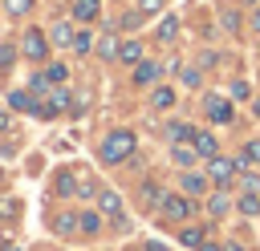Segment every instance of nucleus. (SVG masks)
I'll return each instance as SVG.
<instances>
[{
    "instance_id": "6ab92c4d",
    "label": "nucleus",
    "mask_w": 260,
    "mask_h": 251,
    "mask_svg": "<svg viewBox=\"0 0 260 251\" xmlns=\"http://www.w3.org/2000/svg\"><path fill=\"white\" fill-rule=\"evenodd\" d=\"M179 243H183V247H203V231H199V227H183V231H179Z\"/></svg>"
},
{
    "instance_id": "f03ea898",
    "label": "nucleus",
    "mask_w": 260,
    "mask_h": 251,
    "mask_svg": "<svg viewBox=\"0 0 260 251\" xmlns=\"http://www.w3.org/2000/svg\"><path fill=\"white\" fill-rule=\"evenodd\" d=\"M20 53H24L28 61H49V40H45V32H41V28H24Z\"/></svg>"
},
{
    "instance_id": "f3484780",
    "label": "nucleus",
    "mask_w": 260,
    "mask_h": 251,
    "mask_svg": "<svg viewBox=\"0 0 260 251\" xmlns=\"http://www.w3.org/2000/svg\"><path fill=\"white\" fill-rule=\"evenodd\" d=\"M236 211H240V215H248V219H252V215H260V198H256V190H244V194H240V202H236Z\"/></svg>"
},
{
    "instance_id": "412c9836",
    "label": "nucleus",
    "mask_w": 260,
    "mask_h": 251,
    "mask_svg": "<svg viewBox=\"0 0 260 251\" xmlns=\"http://www.w3.org/2000/svg\"><path fill=\"white\" fill-rule=\"evenodd\" d=\"M45 77H49V85H65V77H69V69H65L61 61H53V65L45 69Z\"/></svg>"
},
{
    "instance_id": "423d86ee",
    "label": "nucleus",
    "mask_w": 260,
    "mask_h": 251,
    "mask_svg": "<svg viewBox=\"0 0 260 251\" xmlns=\"http://www.w3.org/2000/svg\"><path fill=\"white\" fill-rule=\"evenodd\" d=\"M98 16H102V0H73V20L89 24V20H98Z\"/></svg>"
},
{
    "instance_id": "ddd939ff",
    "label": "nucleus",
    "mask_w": 260,
    "mask_h": 251,
    "mask_svg": "<svg viewBox=\"0 0 260 251\" xmlns=\"http://www.w3.org/2000/svg\"><path fill=\"white\" fill-rule=\"evenodd\" d=\"M191 146H195V154H199V158H215V154H219V146H215V138H211V134H195V142H191Z\"/></svg>"
},
{
    "instance_id": "20e7f679",
    "label": "nucleus",
    "mask_w": 260,
    "mask_h": 251,
    "mask_svg": "<svg viewBox=\"0 0 260 251\" xmlns=\"http://www.w3.org/2000/svg\"><path fill=\"white\" fill-rule=\"evenodd\" d=\"M203 109H207V117H211V121H219V126H228V121H232V101H228V97H219V93H211V97L203 101Z\"/></svg>"
},
{
    "instance_id": "79ce46f5",
    "label": "nucleus",
    "mask_w": 260,
    "mask_h": 251,
    "mask_svg": "<svg viewBox=\"0 0 260 251\" xmlns=\"http://www.w3.org/2000/svg\"><path fill=\"white\" fill-rule=\"evenodd\" d=\"M252 109H256V117H260V97H256V101H252Z\"/></svg>"
},
{
    "instance_id": "7ed1b4c3",
    "label": "nucleus",
    "mask_w": 260,
    "mask_h": 251,
    "mask_svg": "<svg viewBox=\"0 0 260 251\" xmlns=\"http://www.w3.org/2000/svg\"><path fill=\"white\" fill-rule=\"evenodd\" d=\"M236 170H240V166H236L232 158H219V154H215V158H207V178H211L219 190H223V186H232V174H236Z\"/></svg>"
},
{
    "instance_id": "6e6552de",
    "label": "nucleus",
    "mask_w": 260,
    "mask_h": 251,
    "mask_svg": "<svg viewBox=\"0 0 260 251\" xmlns=\"http://www.w3.org/2000/svg\"><path fill=\"white\" fill-rule=\"evenodd\" d=\"M171 158H175V166H183V170H191L195 166V146H187V142H175V150H171Z\"/></svg>"
},
{
    "instance_id": "4468645a",
    "label": "nucleus",
    "mask_w": 260,
    "mask_h": 251,
    "mask_svg": "<svg viewBox=\"0 0 260 251\" xmlns=\"http://www.w3.org/2000/svg\"><path fill=\"white\" fill-rule=\"evenodd\" d=\"M118 61H122V65H138V61H142V45H138V40H126V45L118 49Z\"/></svg>"
},
{
    "instance_id": "4c0bfd02",
    "label": "nucleus",
    "mask_w": 260,
    "mask_h": 251,
    "mask_svg": "<svg viewBox=\"0 0 260 251\" xmlns=\"http://www.w3.org/2000/svg\"><path fill=\"white\" fill-rule=\"evenodd\" d=\"M199 251H223V247H219V243H207V239H203V247H199Z\"/></svg>"
},
{
    "instance_id": "c9c22d12",
    "label": "nucleus",
    "mask_w": 260,
    "mask_h": 251,
    "mask_svg": "<svg viewBox=\"0 0 260 251\" xmlns=\"http://www.w3.org/2000/svg\"><path fill=\"white\" fill-rule=\"evenodd\" d=\"M0 211H4V215H16L20 206H16V198H4V202H0Z\"/></svg>"
},
{
    "instance_id": "473e14b6",
    "label": "nucleus",
    "mask_w": 260,
    "mask_h": 251,
    "mask_svg": "<svg viewBox=\"0 0 260 251\" xmlns=\"http://www.w3.org/2000/svg\"><path fill=\"white\" fill-rule=\"evenodd\" d=\"M162 4H167V0H138V12H142V16H146V12H158V8H162Z\"/></svg>"
},
{
    "instance_id": "f704fd0d",
    "label": "nucleus",
    "mask_w": 260,
    "mask_h": 251,
    "mask_svg": "<svg viewBox=\"0 0 260 251\" xmlns=\"http://www.w3.org/2000/svg\"><path fill=\"white\" fill-rule=\"evenodd\" d=\"M244 190H260V178L256 174H244Z\"/></svg>"
},
{
    "instance_id": "a878e982",
    "label": "nucleus",
    "mask_w": 260,
    "mask_h": 251,
    "mask_svg": "<svg viewBox=\"0 0 260 251\" xmlns=\"http://www.w3.org/2000/svg\"><path fill=\"white\" fill-rule=\"evenodd\" d=\"M16 61V45H0V73H8Z\"/></svg>"
},
{
    "instance_id": "4be33fe9",
    "label": "nucleus",
    "mask_w": 260,
    "mask_h": 251,
    "mask_svg": "<svg viewBox=\"0 0 260 251\" xmlns=\"http://www.w3.org/2000/svg\"><path fill=\"white\" fill-rule=\"evenodd\" d=\"M49 105L61 113V109L69 105V89H65V85H53V93H49Z\"/></svg>"
},
{
    "instance_id": "c85d7f7f",
    "label": "nucleus",
    "mask_w": 260,
    "mask_h": 251,
    "mask_svg": "<svg viewBox=\"0 0 260 251\" xmlns=\"http://www.w3.org/2000/svg\"><path fill=\"white\" fill-rule=\"evenodd\" d=\"M232 97H236V101H248V97H252L248 81H232Z\"/></svg>"
},
{
    "instance_id": "e433bc0d",
    "label": "nucleus",
    "mask_w": 260,
    "mask_h": 251,
    "mask_svg": "<svg viewBox=\"0 0 260 251\" xmlns=\"http://www.w3.org/2000/svg\"><path fill=\"white\" fill-rule=\"evenodd\" d=\"M4 130H12V117H8V109H0V134Z\"/></svg>"
},
{
    "instance_id": "ea45409f",
    "label": "nucleus",
    "mask_w": 260,
    "mask_h": 251,
    "mask_svg": "<svg viewBox=\"0 0 260 251\" xmlns=\"http://www.w3.org/2000/svg\"><path fill=\"white\" fill-rule=\"evenodd\" d=\"M223 251H244V247L240 243H223Z\"/></svg>"
},
{
    "instance_id": "39448f33",
    "label": "nucleus",
    "mask_w": 260,
    "mask_h": 251,
    "mask_svg": "<svg viewBox=\"0 0 260 251\" xmlns=\"http://www.w3.org/2000/svg\"><path fill=\"white\" fill-rule=\"evenodd\" d=\"M162 215H167V219H187V215H191V198L167 194V198H162Z\"/></svg>"
},
{
    "instance_id": "aec40b11",
    "label": "nucleus",
    "mask_w": 260,
    "mask_h": 251,
    "mask_svg": "<svg viewBox=\"0 0 260 251\" xmlns=\"http://www.w3.org/2000/svg\"><path fill=\"white\" fill-rule=\"evenodd\" d=\"M175 36H179V20H175V16H167V20L158 24V40H167V45H171Z\"/></svg>"
},
{
    "instance_id": "5701e85b",
    "label": "nucleus",
    "mask_w": 260,
    "mask_h": 251,
    "mask_svg": "<svg viewBox=\"0 0 260 251\" xmlns=\"http://www.w3.org/2000/svg\"><path fill=\"white\" fill-rule=\"evenodd\" d=\"M207 215H228V194H223V190H215V194L207 198Z\"/></svg>"
},
{
    "instance_id": "a19ab883",
    "label": "nucleus",
    "mask_w": 260,
    "mask_h": 251,
    "mask_svg": "<svg viewBox=\"0 0 260 251\" xmlns=\"http://www.w3.org/2000/svg\"><path fill=\"white\" fill-rule=\"evenodd\" d=\"M146 251H162V243H146Z\"/></svg>"
},
{
    "instance_id": "9d476101",
    "label": "nucleus",
    "mask_w": 260,
    "mask_h": 251,
    "mask_svg": "<svg viewBox=\"0 0 260 251\" xmlns=\"http://www.w3.org/2000/svg\"><path fill=\"white\" fill-rule=\"evenodd\" d=\"M98 211L114 219V215H122V198H118L114 190H98Z\"/></svg>"
},
{
    "instance_id": "f257e3e1",
    "label": "nucleus",
    "mask_w": 260,
    "mask_h": 251,
    "mask_svg": "<svg viewBox=\"0 0 260 251\" xmlns=\"http://www.w3.org/2000/svg\"><path fill=\"white\" fill-rule=\"evenodd\" d=\"M134 134L130 130H110L106 134V142H102V162L106 166H118V162H126L130 154H134Z\"/></svg>"
},
{
    "instance_id": "0eeeda50",
    "label": "nucleus",
    "mask_w": 260,
    "mask_h": 251,
    "mask_svg": "<svg viewBox=\"0 0 260 251\" xmlns=\"http://www.w3.org/2000/svg\"><path fill=\"white\" fill-rule=\"evenodd\" d=\"M73 36H77V32H73V24H69V20H57V24H53V32H49V40H53L57 49H73Z\"/></svg>"
},
{
    "instance_id": "a211bd4d",
    "label": "nucleus",
    "mask_w": 260,
    "mask_h": 251,
    "mask_svg": "<svg viewBox=\"0 0 260 251\" xmlns=\"http://www.w3.org/2000/svg\"><path fill=\"white\" fill-rule=\"evenodd\" d=\"M118 49H122V45H118V36H114V32H106V36L98 40V57H106V61H114V57H118Z\"/></svg>"
},
{
    "instance_id": "1a4fd4ad",
    "label": "nucleus",
    "mask_w": 260,
    "mask_h": 251,
    "mask_svg": "<svg viewBox=\"0 0 260 251\" xmlns=\"http://www.w3.org/2000/svg\"><path fill=\"white\" fill-rule=\"evenodd\" d=\"M179 182H183V194H203L211 178H207V174H195V170H187V174H183Z\"/></svg>"
},
{
    "instance_id": "2f4dec72",
    "label": "nucleus",
    "mask_w": 260,
    "mask_h": 251,
    "mask_svg": "<svg viewBox=\"0 0 260 251\" xmlns=\"http://www.w3.org/2000/svg\"><path fill=\"white\" fill-rule=\"evenodd\" d=\"M73 190H77V186H73V178H69V174H61V178H57V194H73Z\"/></svg>"
},
{
    "instance_id": "2eb2a0df",
    "label": "nucleus",
    "mask_w": 260,
    "mask_h": 251,
    "mask_svg": "<svg viewBox=\"0 0 260 251\" xmlns=\"http://www.w3.org/2000/svg\"><path fill=\"white\" fill-rule=\"evenodd\" d=\"M150 105H154V109H171V105H175V89H171V85H158V89L150 93Z\"/></svg>"
},
{
    "instance_id": "c756f323",
    "label": "nucleus",
    "mask_w": 260,
    "mask_h": 251,
    "mask_svg": "<svg viewBox=\"0 0 260 251\" xmlns=\"http://www.w3.org/2000/svg\"><path fill=\"white\" fill-rule=\"evenodd\" d=\"M223 28H228V32H236V28H240V16H236L232 8H223Z\"/></svg>"
},
{
    "instance_id": "37998d69",
    "label": "nucleus",
    "mask_w": 260,
    "mask_h": 251,
    "mask_svg": "<svg viewBox=\"0 0 260 251\" xmlns=\"http://www.w3.org/2000/svg\"><path fill=\"white\" fill-rule=\"evenodd\" d=\"M4 247H8V243H4V239H0V251H4Z\"/></svg>"
},
{
    "instance_id": "7c9ffc66",
    "label": "nucleus",
    "mask_w": 260,
    "mask_h": 251,
    "mask_svg": "<svg viewBox=\"0 0 260 251\" xmlns=\"http://www.w3.org/2000/svg\"><path fill=\"white\" fill-rule=\"evenodd\" d=\"M179 77H183V85H191V89H195V85H199V81H203V77H199V69H183V73H179Z\"/></svg>"
},
{
    "instance_id": "dca6fc26",
    "label": "nucleus",
    "mask_w": 260,
    "mask_h": 251,
    "mask_svg": "<svg viewBox=\"0 0 260 251\" xmlns=\"http://www.w3.org/2000/svg\"><path fill=\"white\" fill-rule=\"evenodd\" d=\"M167 138H171V142H195V130H191L187 121H171V126H167Z\"/></svg>"
},
{
    "instance_id": "393cba45",
    "label": "nucleus",
    "mask_w": 260,
    "mask_h": 251,
    "mask_svg": "<svg viewBox=\"0 0 260 251\" xmlns=\"http://www.w3.org/2000/svg\"><path fill=\"white\" fill-rule=\"evenodd\" d=\"M4 8H8V16H28L32 0H4Z\"/></svg>"
},
{
    "instance_id": "9b49d317",
    "label": "nucleus",
    "mask_w": 260,
    "mask_h": 251,
    "mask_svg": "<svg viewBox=\"0 0 260 251\" xmlns=\"http://www.w3.org/2000/svg\"><path fill=\"white\" fill-rule=\"evenodd\" d=\"M77 227H81V235H98L102 231V211H81L77 215Z\"/></svg>"
},
{
    "instance_id": "f8f14e48",
    "label": "nucleus",
    "mask_w": 260,
    "mask_h": 251,
    "mask_svg": "<svg viewBox=\"0 0 260 251\" xmlns=\"http://www.w3.org/2000/svg\"><path fill=\"white\" fill-rule=\"evenodd\" d=\"M154 77H158V65L154 61H138L134 65V85H150Z\"/></svg>"
},
{
    "instance_id": "58836bf2",
    "label": "nucleus",
    "mask_w": 260,
    "mask_h": 251,
    "mask_svg": "<svg viewBox=\"0 0 260 251\" xmlns=\"http://www.w3.org/2000/svg\"><path fill=\"white\" fill-rule=\"evenodd\" d=\"M252 28L260 32V4H256V12H252Z\"/></svg>"
},
{
    "instance_id": "bb28decb",
    "label": "nucleus",
    "mask_w": 260,
    "mask_h": 251,
    "mask_svg": "<svg viewBox=\"0 0 260 251\" xmlns=\"http://www.w3.org/2000/svg\"><path fill=\"white\" fill-rule=\"evenodd\" d=\"M89 49H93V36H89V32L81 28V32L73 36V53H89Z\"/></svg>"
},
{
    "instance_id": "cd10ccee",
    "label": "nucleus",
    "mask_w": 260,
    "mask_h": 251,
    "mask_svg": "<svg viewBox=\"0 0 260 251\" xmlns=\"http://www.w3.org/2000/svg\"><path fill=\"white\" fill-rule=\"evenodd\" d=\"M53 227H57V235H69V231H77V219H73V215H61Z\"/></svg>"
},
{
    "instance_id": "b1692460",
    "label": "nucleus",
    "mask_w": 260,
    "mask_h": 251,
    "mask_svg": "<svg viewBox=\"0 0 260 251\" xmlns=\"http://www.w3.org/2000/svg\"><path fill=\"white\" fill-rule=\"evenodd\" d=\"M142 198H146L150 206H158V211H162V198H167V194H162V190H158L154 182H146V186H142Z\"/></svg>"
},
{
    "instance_id": "72a5a7b5",
    "label": "nucleus",
    "mask_w": 260,
    "mask_h": 251,
    "mask_svg": "<svg viewBox=\"0 0 260 251\" xmlns=\"http://www.w3.org/2000/svg\"><path fill=\"white\" fill-rule=\"evenodd\" d=\"M138 20H142V12H126L122 16V28H138Z\"/></svg>"
}]
</instances>
